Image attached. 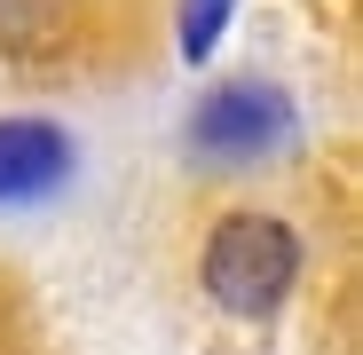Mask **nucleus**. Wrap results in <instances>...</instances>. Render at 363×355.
Instances as JSON below:
<instances>
[{"label": "nucleus", "instance_id": "1", "mask_svg": "<svg viewBox=\"0 0 363 355\" xmlns=\"http://www.w3.org/2000/svg\"><path fill=\"white\" fill-rule=\"evenodd\" d=\"M292 276H300V237L277 213H229V221H213V237H206V292H213V308L261 324V316L284 308Z\"/></svg>", "mask_w": 363, "mask_h": 355}, {"label": "nucleus", "instance_id": "3", "mask_svg": "<svg viewBox=\"0 0 363 355\" xmlns=\"http://www.w3.org/2000/svg\"><path fill=\"white\" fill-rule=\"evenodd\" d=\"M72 135L55 118H0V205H40L72 182Z\"/></svg>", "mask_w": 363, "mask_h": 355}, {"label": "nucleus", "instance_id": "4", "mask_svg": "<svg viewBox=\"0 0 363 355\" xmlns=\"http://www.w3.org/2000/svg\"><path fill=\"white\" fill-rule=\"evenodd\" d=\"M229 16H237V0H182V55L206 64V55L221 47V24Z\"/></svg>", "mask_w": 363, "mask_h": 355}, {"label": "nucleus", "instance_id": "2", "mask_svg": "<svg viewBox=\"0 0 363 355\" xmlns=\"http://www.w3.org/2000/svg\"><path fill=\"white\" fill-rule=\"evenodd\" d=\"M292 135H300V111H292V95L269 87V79H221V87H206V103L190 111V150H206V158H221V166L277 158V150H292Z\"/></svg>", "mask_w": 363, "mask_h": 355}]
</instances>
